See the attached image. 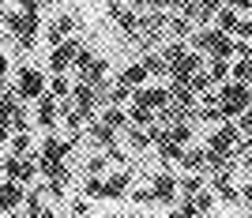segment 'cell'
I'll list each match as a JSON object with an SVG mask.
<instances>
[{
	"label": "cell",
	"instance_id": "d6986e66",
	"mask_svg": "<svg viewBox=\"0 0 252 218\" xmlns=\"http://www.w3.org/2000/svg\"><path fill=\"white\" fill-rule=\"evenodd\" d=\"M91 125V139H94V147H109V143H117V128H109L105 121H87Z\"/></svg>",
	"mask_w": 252,
	"mask_h": 218
},
{
	"label": "cell",
	"instance_id": "680465c9",
	"mask_svg": "<svg viewBox=\"0 0 252 218\" xmlns=\"http://www.w3.org/2000/svg\"><path fill=\"white\" fill-rule=\"evenodd\" d=\"M0 15H4V0H0Z\"/></svg>",
	"mask_w": 252,
	"mask_h": 218
},
{
	"label": "cell",
	"instance_id": "cb8c5ba5",
	"mask_svg": "<svg viewBox=\"0 0 252 218\" xmlns=\"http://www.w3.org/2000/svg\"><path fill=\"white\" fill-rule=\"evenodd\" d=\"M166 132H169V139L173 143H181V147H189L192 143V121H173V125H166Z\"/></svg>",
	"mask_w": 252,
	"mask_h": 218
},
{
	"label": "cell",
	"instance_id": "f6af8a7d",
	"mask_svg": "<svg viewBox=\"0 0 252 218\" xmlns=\"http://www.w3.org/2000/svg\"><path fill=\"white\" fill-rule=\"evenodd\" d=\"M237 128H241V132H252V105L245 109L241 117H237Z\"/></svg>",
	"mask_w": 252,
	"mask_h": 218
},
{
	"label": "cell",
	"instance_id": "e0dca14e",
	"mask_svg": "<svg viewBox=\"0 0 252 218\" xmlns=\"http://www.w3.org/2000/svg\"><path fill=\"white\" fill-rule=\"evenodd\" d=\"M75 31V15H57V19L49 23V31H45V38H49V45H61L68 34Z\"/></svg>",
	"mask_w": 252,
	"mask_h": 218
},
{
	"label": "cell",
	"instance_id": "d6a6232c",
	"mask_svg": "<svg viewBox=\"0 0 252 218\" xmlns=\"http://www.w3.org/2000/svg\"><path fill=\"white\" fill-rule=\"evenodd\" d=\"M143 68H147V75H169V64L162 53H147L143 57Z\"/></svg>",
	"mask_w": 252,
	"mask_h": 218
},
{
	"label": "cell",
	"instance_id": "f35d334b",
	"mask_svg": "<svg viewBox=\"0 0 252 218\" xmlns=\"http://www.w3.org/2000/svg\"><path fill=\"white\" fill-rule=\"evenodd\" d=\"M215 196H219L222 203H241V188L226 185V188H215Z\"/></svg>",
	"mask_w": 252,
	"mask_h": 218
},
{
	"label": "cell",
	"instance_id": "9a60e30c",
	"mask_svg": "<svg viewBox=\"0 0 252 218\" xmlns=\"http://www.w3.org/2000/svg\"><path fill=\"white\" fill-rule=\"evenodd\" d=\"M19 203H27L23 185L19 181H0V211H15Z\"/></svg>",
	"mask_w": 252,
	"mask_h": 218
},
{
	"label": "cell",
	"instance_id": "8d00e7d4",
	"mask_svg": "<svg viewBox=\"0 0 252 218\" xmlns=\"http://www.w3.org/2000/svg\"><path fill=\"white\" fill-rule=\"evenodd\" d=\"M8 143H11V155H19V158L31 155V135H27V132H15Z\"/></svg>",
	"mask_w": 252,
	"mask_h": 218
},
{
	"label": "cell",
	"instance_id": "836d02e7",
	"mask_svg": "<svg viewBox=\"0 0 252 218\" xmlns=\"http://www.w3.org/2000/svg\"><path fill=\"white\" fill-rule=\"evenodd\" d=\"M166 31L173 34V38H181V42H185V38H189V34H192V19H185V15H173Z\"/></svg>",
	"mask_w": 252,
	"mask_h": 218
},
{
	"label": "cell",
	"instance_id": "f907efd6",
	"mask_svg": "<svg viewBox=\"0 0 252 218\" xmlns=\"http://www.w3.org/2000/svg\"><path fill=\"white\" fill-rule=\"evenodd\" d=\"M241 203H252V185H245V188H241Z\"/></svg>",
	"mask_w": 252,
	"mask_h": 218
},
{
	"label": "cell",
	"instance_id": "6125c7cd",
	"mask_svg": "<svg viewBox=\"0 0 252 218\" xmlns=\"http://www.w3.org/2000/svg\"><path fill=\"white\" fill-rule=\"evenodd\" d=\"M11 218H19V215H11Z\"/></svg>",
	"mask_w": 252,
	"mask_h": 218
},
{
	"label": "cell",
	"instance_id": "7bdbcfd3",
	"mask_svg": "<svg viewBox=\"0 0 252 218\" xmlns=\"http://www.w3.org/2000/svg\"><path fill=\"white\" fill-rule=\"evenodd\" d=\"M233 38H241V42H252V19H241V23H237Z\"/></svg>",
	"mask_w": 252,
	"mask_h": 218
},
{
	"label": "cell",
	"instance_id": "1f68e13d",
	"mask_svg": "<svg viewBox=\"0 0 252 218\" xmlns=\"http://www.w3.org/2000/svg\"><path fill=\"white\" fill-rule=\"evenodd\" d=\"M102 121H105L109 128H117V132H125V128H128V113L121 109V105H109V109L102 113Z\"/></svg>",
	"mask_w": 252,
	"mask_h": 218
},
{
	"label": "cell",
	"instance_id": "94428289",
	"mask_svg": "<svg viewBox=\"0 0 252 218\" xmlns=\"http://www.w3.org/2000/svg\"><path fill=\"white\" fill-rule=\"evenodd\" d=\"M0 169H4V162H0Z\"/></svg>",
	"mask_w": 252,
	"mask_h": 218
},
{
	"label": "cell",
	"instance_id": "d4e9b609",
	"mask_svg": "<svg viewBox=\"0 0 252 218\" xmlns=\"http://www.w3.org/2000/svg\"><path fill=\"white\" fill-rule=\"evenodd\" d=\"M147 79H151V75H147V68H143V61H139V64H132V68H125V72H121V83H128L132 91H136V87H143Z\"/></svg>",
	"mask_w": 252,
	"mask_h": 218
},
{
	"label": "cell",
	"instance_id": "52a82bcc",
	"mask_svg": "<svg viewBox=\"0 0 252 218\" xmlns=\"http://www.w3.org/2000/svg\"><path fill=\"white\" fill-rule=\"evenodd\" d=\"M98 102H102V94H98L91 83H83V79H79V83L72 87V105H75V113L83 117V121H91V113L98 109Z\"/></svg>",
	"mask_w": 252,
	"mask_h": 218
},
{
	"label": "cell",
	"instance_id": "d590c367",
	"mask_svg": "<svg viewBox=\"0 0 252 218\" xmlns=\"http://www.w3.org/2000/svg\"><path fill=\"white\" fill-rule=\"evenodd\" d=\"M49 94H57V98H68V94H72V83L64 79V72H53V79H49Z\"/></svg>",
	"mask_w": 252,
	"mask_h": 218
},
{
	"label": "cell",
	"instance_id": "5b68a950",
	"mask_svg": "<svg viewBox=\"0 0 252 218\" xmlns=\"http://www.w3.org/2000/svg\"><path fill=\"white\" fill-rule=\"evenodd\" d=\"M237 139H241V128H237V121H222V125L207 135V151H211V155H233Z\"/></svg>",
	"mask_w": 252,
	"mask_h": 218
},
{
	"label": "cell",
	"instance_id": "9f6ffc18",
	"mask_svg": "<svg viewBox=\"0 0 252 218\" xmlns=\"http://www.w3.org/2000/svg\"><path fill=\"white\" fill-rule=\"evenodd\" d=\"M42 4H61V0H42Z\"/></svg>",
	"mask_w": 252,
	"mask_h": 218
},
{
	"label": "cell",
	"instance_id": "ac0fdd59",
	"mask_svg": "<svg viewBox=\"0 0 252 218\" xmlns=\"http://www.w3.org/2000/svg\"><path fill=\"white\" fill-rule=\"evenodd\" d=\"M237 23H241V11L233 8V4H222V8L215 11V27H219V31L233 34V31H237Z\"/></svg>",
	"mask_w": 252,
	"mask_h": 218
},
{
	"label": "cell",
	"instance_id": "2e32d148",
	"mask_svg": "<svg viewBox=\"0 0 252 218\" xmlns=\"http://www.w3.org/2000/svg\"><path fill=\"white\" fill-rule=\"evenodd\" d=\"M128 188H132V173H109V181L102 185V199H121L128 196Z\"/></svg>",
	"mask_w": 252,
	"mask_h": 218
},
{
	"label": "cell",
	"instance_id": "8fae6325",
	"mask_svg": "<svg viewBox=\"0 0 252 218\" xmlns=\"http://www.w3.org/2000/svg\"><path fill=\"white\" fill-rule=\"evenodd\" d=\"M166 27H169V11H162V8H147V15H139V31L147 34L151 42H155Z\"/></svg>",
	"mask_w": 252,
	"mask_h": 218
},
{
	"label": "cell",
	"instance_id": "7dc6e473",
	"mask_svg": "<svg viewBox=\"0 0 252 218\" xmlns=\"http://www.w3.org/2000/svg\"><path fill=\"white\" fill-rule=\"evenodd\" d=\"M72 211H75L79 218H83V215H87V199H75V203H72Z\"/></svg>",
	"mask_w": 252,
	"mask_h": 218
},
{
	"label": "cell",
	"instance_id": "f5cc1de1",
	"mask_svg": "<svg viewBox=\"0 0 252 218\" xmlns=\"http://www.w3.org/2000/svg\"><path fill=\"white\" fill-rule=\"evenodd\" d=\"M132 8H151V0H128Z\"/></svg>",
	"mask_w": 252,
	"mask_h": 218
},
{
	"label": "cell",
	"instance_id": "6da1fadb",
	"mask_svg": "<svg viewBox=\"0 0 252 218\" xmlns=\"http://www.w3.org/2000/svg\"><path fill=\"white\" fill-rule=\"evenodd\" d=\"M162 57H166V64H169V79H173V83H189L192 72L207 68V64H203V53L189 49L181 38H177L173 45H166V49H162Z\"/></svg>",
	"mask_w": 252,
	"mask_h": 218
},
{
	"label": "cell",
	"instance_id": "816d5d0a",
	"mask_svg": "<svg viewBox=\"0 0 252 218\" xmlns=\"http://www.w3.org/2000/svg\"><path fill=\"white\" fill-rule=\"evenodd\" d=\"M4 75H8V57L0 53V79H4Z\"/></svg>",
	"mask_w": 252,
	"mask_h": 218
},
{
	"label": "cell",
	"instance_id": "4fadbf2b",
	"mask_svg": "<svg viewBox=\"0 0 252 218\" xmlns=\"http://www.w3.org/2000/svg\"><path fill=\"white\" fill-rule=\"evenodd\" d=\"M57 117H61V102H57V94L45 91L38 98V125L42 128H57Z\"/></svg>",
	"mask_w": 252,
	"mask_h": 218
},
{
	"label": "cell",
	"instance_id": "277c9868",
	"mask_svg": "<svg viewBox=\"0 0 252 218\" xmlns=\"http://www.w3.org/2000/svg\"><path fill=\"white\" fill-rule=\"evenodd\" d=\"M4 27L11 31V38L19 45H34V38H38V11H11V15H4Z\"/></svg>",
	"mask_w": 252,
	"mask_h": 218
},
{
	"label": "cell",
	"instance_id": "bcb514c9",
	"mask_svg": "<svg viewBox=\"0 0 252 218\" xmlns=\"http://www.w3.org/2000/svg\"><path fill=\"white\" fill-rule=\"evenodd\" d=\"M132 199H136V203H155L151 188H136V192H132Z\"/></svg>",
	"mask_w": 252,
	"mask_h": 218
},
{
	"label": "cell",
	"instance_id": "b9f144b4",
	"mask_svg": "<svg viewBox=\"0 0 252 218\" xmlns=\"http://www.w3.org/2000/svg\"><path fill=\"white\" fill-rule=\"evenodd\" d=\"M109 166V158L105 155H98V158H91V162H87V173H94V177H102V169Z\"/></svg>",
	"mask_w": 252,
	"mask_h": 218
},
{
	"label": "cell",
	"instance_id": "484cf974",
	"mask_svg": "<svg viewBox=\"0 0 252 218\" xmlns=\"http://www.w3.org/2000/svg\"><path fill=\"white\" fill-rule=\"evenodd\" d=\"M185 199H192L196 215H211V207H215V188H200L196 196H185Z\"/></svg>",
	"mask_w": 252,
	"mask_h": 218
},
{
	"label": "cell",
	"instance_id": "60d3db41",
	"mask_svg": "<svg viewBox=\"0 0 252 218\" xmlns=\"http://www.w3.org/2000/svg\"><path fill=\"white\" fill-rule=\"evenodd\" d=\"M102 185H105L102 177L91 173V177H87V185H83V192H87V196H102Z\"/></svg>",
	"mask_w": 252,
	"mask_h": 218
},
{
	"label": "cell",
	"instance_id": "91938a15",
	"mask_svg": "<svg viewBox=\"0 0 252 218\" xmlns=\"http://www.w3.org/2000/svg\"><path fill=\"white\" fill-rule=\"evenodd\" d=\"M196 218H207V215H196Z\"/></svg>",
	"mask_w": 252,
	"mask_h": 218
},
{
	"label": "cell",
	"instance_id": "30bf717a",
	"mask_svg": "<svg viewBox=\"0 0 252 218\" xmlns=\"http://www.w3.org/2000/svg\"><path fill=\"white\" fill-rule=\"evenodd\" d=\"M151 196H155V203H173V199H177V177L173 173H155L151 177Z\"/></svg>",
	"mask_w": 252,
	"mask_h": 218
},
{
	"label": "cell",
	"instance_id": "7c38bea8",
	"mask_svg": "<svg viewBox=\"0 0 252 218\" xmlns=\"http://www.w3.org/2000/svg\"><path fill=\"white\" fill-rule=\"evenodd\" d=\"M132 102L147 105V109H162L169 102V87H136L132 91Z\"/></svg>",
	"mask_w": 252,
	"mask_h": 218
},
{
	"label": "cell",
	"instance_id": "7402d4cb",
	"mask_svg": "<svg viewBox=\"0 0 252 218\" xmlns=\"http://www.w3.org/2000/svg\"><path fill=\"white\" fill-rule=\"evenodd\" d=\"M128 125H136V128H151V125H155V109H147V105L132 102V105H128Z\"/></svg>",
	"mask_w": 252,
	"mask_h": 218
},
{
	"label": "cell",
	"instance_id": "ba28073f",
	"mask_svg": "<svg viewBox=\"0 0 252 218\" xmlns=\"http://www.w3.org/2000/svg\"><path fill=\"white\" fill-rule=\"evenodd\" d=\"M4 173H8V181L27 185V181H34V177H38V158H34V155H27V158L11 155V158H4Z\"/></svg>",
	"mask_w": 252,
	"mask_h": 218
},
{
	"label": "cell",
	"instance_id": "db71d44e",
	"mask_svg": "<svg viewBox=\"0 0 252 218\" xmlns=\"http://www.w3.org/2000/svg\"><path fill=\"white\" fill-rule=\"evenodd\" d=\"M241 162H245V169H252V151H249V155H241Z\"/></svg>",
	"mask_w": 252,
	"mask_h": 218
},
{
	"label": "cell",
	"instance_id": "6f0895ef",
	"mask_svg": "<svg viewBox=\"0 0 252 218\" xmlns=\"http://www.w3.org/2000/svg\"><path fill=\"white\" fill-rule=\"evenodd\" d=\"M245 57H249V61H252V45H249V53H245Z\"/></svg>",
	"mask_w": 252,
	"mask_h": 218
},
{
	"label": "cell",
	"instance_id": "ab89813d",
	"mask_svg": "<svg viewBox=\"0 0 252 218\" xmlns=\"http://www.w3.org/2000/svg\"><path fill=\"white\" fill-rule=\"evenodd\" d=\"M169 218H196V207H192V199H181L177 207L169 211Z\"/></svg>",
	"mask_w": 252,
	"mask_h": 218
},
{
	"label": "cell",
	"instance_id": "f546056e",
	"mask_svg": "<svg viewBox=\"0 0 252 218\" xmlns=\"http://www.w3.org/2000/svg\"><path fill=\"white\" fill-rule=\"evenodd\" d=\"M200 188H207V185H203V173H185L177 181V192H181V196H196Z\"/></svg>",
	"mask_w": 252,
	"mask_h": 218
},
{
	"label": "cell",
	"instance_id": "e575fe53",
	"mask_svg": "<svg viewBox=\"0 0 252 218\" xmlns=\"http://www.w3.org/2000/svg\"><path fill=\"white\" fill-rule=\"evenodd\" d=\"M27 218H53V211L38 199V192H31V199H27Z\"/></svg>",
	"mask_w": 252,
	"mask_h": 218
},
{
	"label": "cell",
	"instance_id": "11a10c76",
	"mask_svg": "<svg viewBox=\"0 0 252 218\" xmlns=\"http://www.w3.org/2000/svg\"><path fill=\"white\" fill-rule=\"evenodd\" d=\"M249 105H252V83H249Z\"/></svg>",
	"mask_w": 252,
	"mask_h": 218
},
{
	"label": "cell",
	"instance_id": "c3c4849f",
	"mask_svg": "<svg viewBox=\"0 0 252 218\" xmlns=\"http://www.w3.org/2000/svg\"><path fill=\"white\" fill-rule=\"evenodd\" d=\"M230 4H233L237 11H252V0H230Z\"/></svg>",
	"mask_w": 252,
	"mask_h": 218
},
{
	"label": "cell",
	"instance_id": "83f0119b",
	"mask_svg": "<svg viewBox=\"0 0 252 218\" xmlns=\"http://www.w3.org/2000/svg\"><path fill=\"white\" fill-rule=\"evenodd\" d=\"M207 75H211V83H226V79H230V61H226V57H211Z\"/></svg>",
	"mask_w": 252,
	"mask_h": 218
},
{
	"label": "cell",
	"instance_id": "5bb4252c",
	"mask_svg": "<svg viewBox=\"0 0 252 218\" xmlns=\"http://www.w3.org/2000/svg\"><path fill=\"white\" fill-rule=\"evenodd\" d=\"M181 169L185 173H207V147H185L181 151Z\"/></svg>",
	"mask_w": 252,
	"mask_h": 218
},
{
	"label": "cell",
	"instance_id": "44dd1931",
	"mask_svg": "<svg viewBox=\"0 0 252 218\" xmlns=\"http://www.w3.org/2000/svg\"><path fill=\"white\" fill-rule=\"evenodd\" d=\"M105 72H109L105 57H98V53H94V57H91V64H87V68H83L79 75H83V83H91V87H94V83H102V79H105Z\"/></svg>",
	"mask_w": 252,
	"mask_h": 218
},
{
	"label": "cell",
	"instance_id": "f1b7e54d",
	"mask_svg": "<svg viewBox=\"0 0 252 218\" xmlns=\"http://www.w3.org/2000/svg\"><path fill=\"white\" fill-rule=\"evenodd\" d=\"M125 132H128V147H132V151H147V147H151V132H147V128L128 125Z\"/></svg>",
	"mask_w": 252,
	"mask_h": 218
},
{
	"label": "cell",
	"instance_id": "7a4b0ae2",
	"mask_svg": "<svg viewBox=\"0 0 252 218\" xmlns=\"http://www.w3.org/2000/svg\"><path fill=\"white\" fill-rule=\"evenodd\" d=\"M189 42L196 53H211V57H237V42H233L226 31H219V27H200V31L189 34Z\"/></svg>",
	"mask_w": 252,
	"mask_h": 218
},
{
	"label": "cell",
	"instance_id": "9c48e42d",
	"mask_svg": "<svg viewBox=\"0 0 252 218\" xmlns=\"http://www.w3.org/2000/svg\"><path fill=\"white\" fill-rule=\"evenodd\" d=\"M83 49V42L79 38H64L61 45H53V53H49V68L53 72H68L75 64V53Z\"/></svg>",
	"mask_w": 252,
	"mask_h": 218
},
{
	"label": "cell",
	"instance_id": "ee69618b",
	"mask_svg": "<svg viewBox=\"0 0 252 218\" xmlns=\"http://www.w3.org/2000/svg\"><path fill=\"white\" fill-rule=\"evenodd\" d=\"M105 158H109V162H121V166L128 162V158H125V151H121L117 143H109V147H105Z\"/></svg>",
	"mask_w": 252,
	"mask_h": 218
},
{
	"label": "cell",
	"instance_id": "681fc988",
	"mask_svg": "<svg viewBox=\"0 0 252 218\" xmlns=\"http://www.w3.org/2000/svg\"><path fill=\"white\" fill-rule=\"evenodd\" d=\"M151 8H162V11H169V8H173V0H151Z\"/></svg>",
	"mask_w": 252,
	"mask_h": 218
},
{
	"label": "cell",
	"instance_id": "74e56055",
	"mask_svg": "<svg viewBox=\"0 0 252 218\" xmlns=\"http://www.w3.org/2000/svg\"><path fill=\"white\" fill-rule=\"evenodd\" d=\"M109 102H113V105H125V102H132V87H128V83H117V87H109Z\"/></svg>",
	"mask_w": 252,
	"mask_h": 218
},
{
	"label": "cell",
	"instance_id": "3957f363",
	"mask_svg": "<svg viewBox=\"0 0 252 218\" xmlns=\"http://www.w3.org/2000/svg\"><path fill=\"white\" fill-rule=\"evenodd\" d=\"M219 109H222V121H237V117L249 109V83L226 79V83L219 87Z\"/></svg>",
	"mask_w": 252,
	"mask_h": 218
},
{
	"label": "cell",
	"instance_id": "603a6c76",
	"mask_svg": "<svg viewBox=\"0 0 252 218\" xmlns=\"http://www.w3.org/2000/svg\"><path fill=\"white\" fill-rule=\"evenodd\" d=\"M72 143L75 139H57V135H49L42 143V158H64L68 151H72Z\"/></svg>",
	"mask_w": 252,
	"mask_h": 218
},
{
	"label": "cell",
	"instance_id": "8992f818",
	"mask_svg": "<svg viewBox=\"0 0 252 218\" xmlns=\"http://www.w3.org/2000/svg\"><path fill=\"white\" fill-rule=\"evenodd\" d=\"M15 94L23 102H38L45 94V75L38 68H19V83H15Z\"/></svg>",
	"mask_w": 252,
	"mask_h": 218
},
{
	"label": "cell",
	"instance_id": "ffe728a7",
	"mask_svg": "<svg viewBox=\"0 0 252 218\" xmlns=\"http://www.w3.org/2000/svg\"><path fill=\"white\" fill-rule=\"evenodd\" d=\"M222 4H230V0H196V15H192V23L211 27V19H215V11H219Z\"/></svg>",
	"mask_w": 252,
	"mask_h": 218
},
{
	"label": "cell",
	"instance_id": "4316f807",
	"mask_svg": "<svg viewBox=\"0 0 252 218\" xmlns=\"http://www.w3.org/2000/svg\"><path fill=\"white\" fill-rule=\"evenodd\" d=\"M113 15H117V23H121L128 34H136V31H139V15H136V8H121V4H113Z\"/></svg>",
	"mask_w": 252,
	"mask_h": 218
},
{
	"label": "cell",
	"instance_id": "4dcf8cb0",
	"mask_svg": "<svg viewBox=\"0 0 252 218\" xmlns=\"http://www.w3.org/2000/svg\"><path fill=\"white\" fill-rule=\"evenodd\" d=\"M230 79H237V83H252V61H249V57H237V61L230 64Z\"/></svg>",
	"mask_w": 252,
	"mask_h": 218
}]
</instances>
